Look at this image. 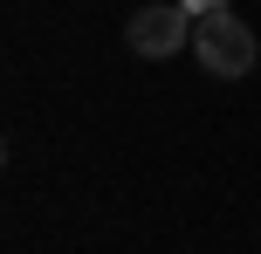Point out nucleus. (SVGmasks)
Here are the masks:
<instances>
[{
	"label": "nucleus",
	"instance_id": "nucleus-2",
	"mask_svg": "<svg viewBox=\"0 0 261 254\" xmlns=\"http://www.w3.org/2000/svg\"><path fill=\"white\" fill-rule=\"evenodd\" d=\"M193 14H186V0H172V7H138L124 21V41H130V55H144V62H165V55H179V48H193Z\"/></svg>",
	"mask_w": 261,
	"mask_h": 254
},
{
	"label": "nucleus",
	"instance_id": "nucleus-3",
	"mask_svg": "<svg viewBox=\"0 0 261 254\" xmlns=\"http://www.w3.org/2000/svg\"><path fill=\"white\" fill-rule=\"evenodd\" d=\"M186 14H193V21H206V14H227V0H186Z\"/></svg>",
	"mask_w": 261,
	"mask_h": 254
},
{
	"label": "nucleus",
	"instance_id": "nucleus-1",
	"mask_svg": "<svg viewBox=\"0 0 261 254\" xmlns=\"http://www.w3.org/2000/svg\"><path fill=\"white\" fill-rule=\"evenodd\" d=\"M193 55H199V69H206V76L234 82V76H248V69H254L261 41H254V27L227 7V14H206V21L193 27Z\"/></svg>",
	"mask_w": 261,
	"mask_h": 254
}]
</instances>
